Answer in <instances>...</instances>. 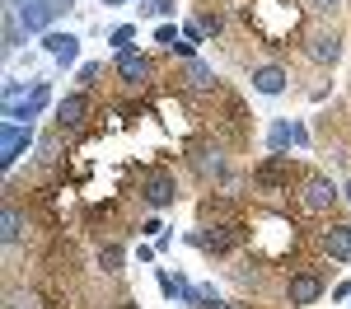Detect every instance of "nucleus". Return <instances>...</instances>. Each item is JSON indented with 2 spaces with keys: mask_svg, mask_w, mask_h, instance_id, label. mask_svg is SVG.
I'll return each mask as SVG.
<instances>
[{
  "mask_svg": "<svg viewBox=\"0 0 351 309\" xmlns=\"http://www.w3.org/2000/svg\"><path fill=\"white\" fill-rule=\"evenodd\" d=\"M220 221H239V206L230 201V197H206L202 201V225H220Z\"/></svg>",
  "mask_w": 351,
  "mask_h": 309,
  "instance_id": "18",
  "label": "nucleus"
},
{
  "mask_svg": "<svg viewBox=\"0 0 351 309\" xmlns=\"http://www.w3.org/2000/svg\"><path fill=\"white\" fill-rule=\"evenodd\" d=\"M234 277H239V286H253V291H258V286H263V272H258V267H253V262H248V267H239V272H234Z\"/></svg>",
  "mask_w": 351,
  "mask_h": 309,
  "instance_id": "30",
  "label": "nucleus"
},
{
  "mask_svg": "<svg viewBox=\"0 0 351 309\" xmlns=\"http://www.w3.org/2000/svg\"><path fill=\"white\" fill-rule=\"evenodd\" d=\"M300 178V164L291 160V155H263L258 164H253V188L258 193H267V197H281V193H291V183Z\"/></svg>",
  "mask_w": 351,
  "mask_h": 309,
  "instance_id": "2",
  "label": "nucleus"
},
{
  "mask_svg": "<svg viewBox=\"0 0 351 309\" xmlns=\"http://www.w3.org/2000/svg\"><path fill=\"white\" fill-rule=\"evenodd\" d=\"M155 42H160L164 52H173V47H178L183 38H178V28H173V24H160V28H155Z\"/></svg>",
  "mask_w": 351,
  "mask_h": 309,
  "instance_id": "27",
  "label": "nucleus"
},
{
  "mask_svg": "<svg viewBox=\"0 0 351 309\" xmlns=\"http://www.w3.org/2000/svg\"><path fill=\"white\" fill-rule=\"evenodd\" d=\"M220 305H225V300L216 295V286H211V281H202V286H197V309H220Z\"/></svg>",
  "mask_w": 351,
  "mask_h": 309,
  "instance_id": "24",
  "label": "nucleus"
},
{
  "mask_svg": "<svg viewBox=\"0 0 351 309\" xmlns=\"http://www.w3.org/2000/svg\"><path fill=\"white\" fill-rule=\"evenodd\" d=\"M112 309H141V305H136V300H127V295H122V300H117V305H112Z\"/></svg>",
  "mask_w": 351,
  "mask_h": 309,
  "instance_id": "34",
  "label": "nucleus"
},
{
  "mask_svg": "<svg viewBox=\"0 0 351 309\" xmlns=\"http://www.w3.org/2000/svg\"><path fill=\"white\" fill-rule=\"evenodd\" d=\"M43 47L56 56V66H71V61L80 56V38H75V33H61V28H52V33H43Z\"/></svg>",
  "mask_w": 351,
  "mask_h": 309,
  "instance_id": "16",
  "label": "nucleus"
},
{
  "mask_svg": "<svg viewBox=\"0 0 351 309\" xmlns=\"http://www.w3.org/2000/svg\"><path fill=\"white\" fill-rule=\"evenodd\" d=\"M188 164L197 169V178L220 183V178H225V150L211 145V140H192V145H188Z\"/></svg>",
  "mask_w": 351,
  "mask_h": 309,
  "instance_id": "12",
  "label": "nucleus"
},
{
  "mask_svg": "<svg viewBox=\"0 0 351 309\" xmlns=\"http://www.w3.org/2000/svg\"><path fill=\"white\" fill-rule=\"evenodd\" d=\"M197 24H202V33H206V38H216L220 28H225V14H216V10H202V14H197Z\"/></svg>",
  "mask_w": 351,
  "mask_h": 309,
  "instance_id": "25",
  "label": "nucleus"
},
{
  "mask_svg": "<svg viewBox=\"0 0 351 309\" xmlns=\"http://www.w3.org/2000/svg\"><path fill=\"white\" fill-rule=\"evenodd\" d=\"M220 309H248V305H220Z\"/></svg>",
  "mask_w": 351,
  "mask_h": 309,
  "instance_id": "36",
  "label": "nucleus"
},
{
  "mask_svg": "<svg viewBox=\"0 0 351 309\" xmlns=\"http://www.w3.org/2000/svg\"><path fill=\"white\" fill-rule=\"evenodd\" d=\"M178 84H183V94H197V99H211V94H220L216 71H211L202 56H188V61H178Z\"/></svg>",
  "mask_w": 351,
  "mask_h": 309,
  "instance_id": "9",
  "label": "nucleus"
},
{
  "mask_svg": "<svg viewBox=\"0 0 351 309\" xmlns=\"http://www.w3.org/2000/svg\"><path fill=\"white\" fill-rule=\"evenodd\" d=\"M117 75H122V84L127 89H145L150 84V75H155V66H150V56L145 52H117Z\"/></svg>",
  "mask_w": 351,
  "mask_h": 309,
  "instance_id": "14",
  "label": "nucleus"
},
{
  "mask_svg": "<svg viewBox=\"0 0 351 309\" xmlns=\"http://www.w3.org/2000/svg\"><path fill=\"white\" fill-rule=\"evenodd\" d=\"M104 5H122V0H104Z\"/></svg>",
  "mask_w": 351,
  "mask_h": 309,
  "instance_id": "37",
  "label": "nucleus"
},
{
  "mask_svg": "<svg viewBox=\"0 0 351 309\" xmlns=\"http://www.w3.org/2000/svg\"><path fill=\"white\" fill-rule=\"evenodd\" d=\"M24 225H28V216L14 201H5V216H0V239H5V249H14V244L24 239Z\"/></svg>",
  "mask_w": 351,
  "mask_h": 309,
  "instance_id": "17",
  "label": "nucleus"
},
{
  "mask_svg": "<svg viewBox=\"0 0 351 309\" xmlns=\"http://www.w3.org/2000/svg\"><path fill=\"white\" fill-rule=\"evenodd\" d=\"M332 300H351V281H337L332 286Z\"/></svg>",
  "mask_w": 351,
  "mask_h": 309,
  "instance_id": "33",
  "label": "nucleus"
},
{
  "mask_svg": "<svg viewBox=\"0 0 351 309\" xmlns=\"http://www.w3.org/2000/svg\"><path fill=\"white\" fill-rule=\"evenodd\" d=\"M24 38H28V28L19 24V14H14V10H5V56L19 52V47H24Z\"/></svg>",
  "mask_w": 351,
  "mask_h": 309,
  "instance_id": "20",
  "label": "nucleus"
},
{
  "mask_svg": "<svg viewBox=\"0 0 351 309\" xmlns=\"http://www.w3.org/2000/svg\"><path fill=\"white\" fill-rule=\"evenodd\" d=\"M178 10V0H145V14H155V19H169Z\"/></svg>",
  "mask_w": 351,
  "mask_h": 309,
  "instance_id": "28",
  "label": "nucleus"
},
{
  "mask_svg": "<svg viewBox=\"0 0 351 309\" xmlns=\"http://www.w3.org/2000/svg\"><path fill=\"white\" fill-rule=\"evenodd\" d=\"M122 262H127V249H122V244H99V267H104V272H122Z\"/></svg>",
  "mask_w": 351,
  "mask_h": 309,
  "instance_id": "22",
  "label": "nucleus"
},
{
  "mask_svg": "<svg viewBox=\"0 0 351 309\" xmlns=\"http://www.w3.org/2000/svg\"><path fill=\"white\" fill-rule=\"evenodd\" d=\"M99 71H104V66H99V61H84L80 71H75V80H80V89H89V84L99 80Z\"/></svg>",
  "mask_w": 351,
  "mask_h": 309,
  "instance_id": "29",
  "label": "nucleus"
},
{
  "mask_svg": "<svg viewBox=\"0 0 351 309\" xmlns=\"http://www.w3.org/2000/svg\"><path fill=\"white\" fill-rule=\"evenodd\" d=\"M309 10H314V14H337L342 0H309Z\"/></svg>",
  "mask_w": 351,
  "mask_h": 309,
  "instance_id": "31",
  "label": "nucleus"
},
{
  "mask_svg": "<svg viewBox=\"0 0 351 309\" xmlns=\"http://www.w3.org/2000/svg\"><path fill=\"white\" fill-rule=\"evenodd\" d=\"M136 193L141 201L150 206V211H169L173 201H178V178H173V169H141V183H136Z\"/></svg>",
  "mask_w": 351,
  "mask_h": 309,
  "instance_id": "4",
  "label": "nucleus"
},
{
  "mask_svg": "<svg viewBox=\"0 0 351 309\" xmlns=\"http://www.w3.org/2000/svg\"><path fill=\"white\" fill-rule=\"evenodd\" d=\"M28 145H33V122H5L0 127V164H5V173H14V164L24 160Z\"/></svg>",
  "mask_w": 351,
  "mask_h": 309,
  "instance_id": "10",
  "label": "nucleus"
},
{
  "mask_svg": "<svg viewBox=\"0 0 351 309\" xmlns=\"http://www.w3.org/2000/svg\"><path fill=\"white\" fill-rule=\"evenodd\" d=\"M286 305L291 309H309L324 300V272H314V267H295L291 277H286Z\"/></svg>",
  "mask_w": 351,
  "mask_h": 309,
  "instance_id": "6",
  "label": "nucleus"
},
{
  "mask_svg": "<svg viewBox=\"0 0 351 309\" xmlns=\"http://www.w3.org/2000/svg\"><path fill=\"white\" fill-rule=\"evenodd\" d=\"M248 28L263 38V47H286L300 38V10L291 0H258L248 10Z\"/></svg>",
  "mask_w": 351,
  "mask_h": 309,
  "instance_id": "1",
  "label": "nucleus"
},
{
  "mask_svg": "<svg viewBox=\"0 0 351 309\" xmlns=\"http://www.w3.org/2000/svg\"><path fill=\"white\" fill-rule=\"evenodd\" d=\"M337 183L328 178V173H300V211H309V216H328L332 206H337Z\"/></svg>",
  "mask_w": 351,
  "mask_h": 309,
  "instance_id": "5",
  "label": "nucleus"
},
{
  "mask_svg": "<svg viewBox=\"0 0 351 309\" xmlns=\"http://www.w3.org/2000/svg\"><path fill=\"white\" fill-rule=\"evenodd\" d=\"M5 309H38V295L33 291H10L5 295Z\"/></svg>",
  "mask_w": 351,
  "mask_h": 309,
  "instance_id": "26",
  "label": "nucleus"
},
{
  "mask_svg": "<svg viewBox=\"0 0 351 309\" xmlns=\"http://www.w3.org/2000/svg\"><path fill=\"white\" fill-rule=\"evenodd\" d=\"M160 291L169 300H178V305H197V286H188V281L173 277V272H160Z\"/></svg>",
  "mask_w": 351,
  "mask_h": 309,
  "instance_id": "19",
  "label": "nucleus"
},
{
  "mask_svg": "<svg viewBox=\"0 0 351 309\" xmlns=\"http://www.w3.org/2000/svg\"><path fill=\"white\" fill-rule=\"evenodd\" d=\"M61 140H66V132H47L38 140V164H56L61 160Z\"/></svg>",
  "mask_w": 351,
  "mask_h": 309,
  "instance_id": "21",
  "label": "nucleus"
},
{
  "mask_svg": "<svg viewBox=\"0 0 351 309\" xmlns=\"http://www.w3.org/2000/svg\"><path fill=\"white\" fill-rule=\"evenodd\" d=\"M89 117H94V99H89V89H75V94H66L56 103V132L75 136V132L89 127Z\"/></svg>",
  "mask_w": 351,
  "mask_h": 309,
  "instance_id": "8",
  "label": "nucleus"
},
{
  "mask_svg": "<svg viewBox=\"0 0 351 309\" xmlns=\"http://www.w3.org/2000/svg\"><path fill=\"white\" fill-rule=\"evenodd\" d=\"M286 66H276V61H263V66H253V89L258 94H267V99H276V94H286Z\"/></svg>",
  "mask_w": 351,
  "mask_h": 309,
  "instance_id": "15",
  "label": "nucleus"
},
{
  "mask_svg": "<svg viewBox=\"0 0 351 309\" xmlns=\"http://www.w3.org/2000/svg\"><path fill=\"white\" fill-rule=\"evenodd\" d=\"M192 249L211 253V258H225V253H234L239 244H248V230L243 221H220V225H202V230H192L188 234Z\"/></svg>",
  "mask_w": 351,
  "mask_h": 309,
  "instance_id": "3",
  "label": "nucleus"
},
{
  "mask_svg": "<svg viewBox=\"0 0 351 309\" xmlns=\"http://www.w3.org/2000/svg\"><path fill=\"white\" fill-rule=\"evenodd\" d=\"M342 197H347V201H351V178H347V188H342Z\"/></svg>",
  "mask_w": 351,
  "mask_h": 309,
  "instance_id": "35",
  "label": "nucleus"
},
{
  "mask_svg": "<svg viewBox=\"0 0 351 309\" xmlns=\"http://www.w3.org/2000/svg\"><path fill=\"white\" fill-rule=\"evenodd\" d=\"M132 38H136V24H117L108 33V47L112 52H132Z\"/></svg>",
  "mask_w": 351,
  "mask_h": 309,
  "instance_id": "23",
  "label": "nucleus"
},
{
  "mask_svg": "<svg viewBox=\"0 0 351 309\" xmlns=\"http://www.w3.org/2000/svg\"><path fill=\"white\" fill-rule=\"evenodd\" d=\"M47 99H52V84L33 80L28 89H19L14 99H5V122H33L38 112L47 108Z\"/></svg>",
  "mask_w": 351,
  "mask_h": 309,
  "instance_id": "7",
  "label": "nucleus"
},
{
  "mask_svg": "<svg viewBox=\"0 0 351 309\" xmlns=\"http://www.w3.org/2000/svg\"><path fill=\"white\" fill-rule=\"evenodd\" d=\"M319 253L328 262H351V225L332 221L328 230H319Z\"/></svg>",
  "mask_w": 351,
  "mask_h": 309,
  "instance_id": "13",
  "label": "nucleus"
},
{
  "mask_svg": "<svg viewBox=\"0 0 351 309\" xmlns=\"http://www.w3.org/2000/svg\"><path fill=\"white\" fill-rule=\"evenodd\" d=\"M300 42H304V56L319 61V66H337L342 61V33L337 28H309Z\"/></svg>",
  "mask_w": 351,
  "mask_h": 309,
  "instance_id": "11",
  "label": "nucleus"
},
{
  "mask_svg": "<svg viewBox=\"0 0 351 309\" xmlns=\"http://www.w3.org/2000/svg\"><path fill=\"white\" fill-rule=\"evenodd\" d=\"M141 234H145V239H164V225L160 221H145V225H141Z\"/></svg>",
  "mask_w": 351,
  "mask_h": 309,
  "instance_id": "32",
  "label": "nucleus"
}]
</instances>
